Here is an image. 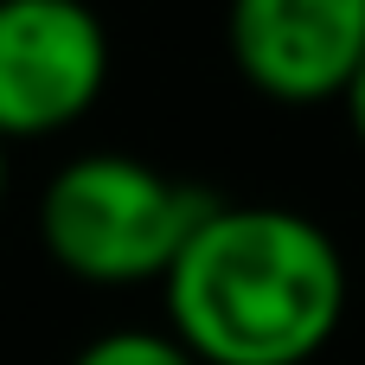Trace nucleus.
I'll list each match as a JSON object with an SVG mask.
<instances>
[{"label": "nucleus", "instance_id": "nucleus-1", "mask_svg": "<svg viewBox=\"0 0 365 365\" xmlns=\"http://www.w3.org/2000/svg\"><path fill=\"white\" fill-rule=\"evenodd\" d=\"M353 302L346 250L295 205L218 199L160 282L167 334L199 365H314Z\"/></svg>", "mask_w": 365, "mask_h": 365}, {"label": "nucleus", "instance_id": "nucleus-7", "mask_svg": "<svg viewBox=\"0 0 365 365\" xmlns=\"http://www.w3.org/2000/svg\"><path fill=\"white\" fill-rule=\"evenodd\" d=\"M6 192H13V148L0 141V212H6Z\"/></svg>", "mask_w": 365, "mask_h": 365}, {"label": "nucleus", "instance_id": "nucleus-2", "mask_svg": "<svg viewBox=\"0 0 365 365\" xmlns=\"http://www.w3.org/2000/svg\"><path fill=\"white\" fill-rule=\"evenodd\" d=\"M218 205V192L122 154V148H90L51 167V180L38 186L32 225L45 257L90 289H141V282H167L173 257L186 250V237L205 225V212Z\"/></svg>", "mask_w": 365, "mask_h": 365}, {"label": "nucleus", "instance_id": "nucleus-6", "mask_svg": "<svg viewBox=\"0 0 365 365\" xmlns=\"http://www.w3.org/2000/svg\"><path fill=\"white\" fill-rule=\"evenodd\" d=\"M340 109H346V128H353V141L365 148V58H359V71H353V83H346V96H340Z\"/></svg>", "mask_w": 365, "mask_h": 365}, {"label": "nucleus", "instance_id": "nucleus-3", "mask_svg": "<svg viewBox=\"0 0 365 365\" xmlns=\"http://www.w3.org/2000/svg\"><path fill=\"white\" fill-rule=\"evenodd\" d=\"M109 19L90 0H0V141H51L109 90Z\"/></svg>", "mask_w": 365, "mask_h": 365}, {"label": "nucleus", "instance_id": "nucleus-5", "mask_svg": "<svg viewBox=\"0 0 365 365\" xmlns=\"http://www.w3.org/2000/svg\"><path fill=\"white\" fill-rule=\"evenodd\" d=\"M71 365H199L167 327H103V334H90Z\"/></svg>", "mask_w": 365, "mask_h": 365}, {"label": "nucleus", "instance_id": "nucleus-4", "mask_svg": "<svg viewBox=\"0 0 365 365\" xmlns=\"http://www.w3.org/2000/svg\"><path fill=\"white\" fill-rule=\"evenodd\" d=\"M225 51L237 77L282 109L340 103L365 58V0H231Z\"/></svg>", "mask_w": 365, "mask_h": 365}]
</instances>
